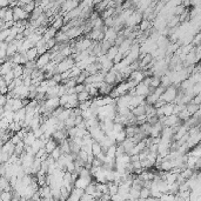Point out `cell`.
Masks as SVG:
<instances>
[{"mask_svg": "<svg viewBox=\"0 0 201 201\" xmlns=\"http://www.w3.org/2000/svg\"><path fill=\"white\" fill-rule=\"evenodd\" d=\"M176 98H178V90H176L175 86L172 85L166 90L164 94L161 95L160 100H164L166 104H172V102H174L176 100Z\"/></svg>", "mask_w": 201, "mask_h": 201, "instance_id": "obj_1", "label": "cell"}, {"mask_svg": "<svg viewBox=\"0 0 201 201\" xmlns=\"http://www.w3.org/2000/svg\"><path fill=\"white\" fill-rule=\"evenodd\" d=\"M74 66H75V60H74L72 57L66 58L65 60H63V61L57 66V68H58V73L61 74V73L67 72V71H71Z\"/></svg>", "mask_w": 201, "mask_h": 201, "instance_id": "obj_2", "label": "cell"}, {"mask_svg": "<svg viewBox=\"0 0 201 201\" xmlns=\"http://www.w3.org/2000/svg\"><path fill=\"white\" fill-rule=\"evenodd\" d=\"M13 18H14V22H18V21L27 20V18L31 19V14H28L22 7L16 6L13 8Z\"/></svg>", "mask_w": 201, "mask_h": 201, "instance_id": "obj_3", "label": "cell"}, {"mask_svg": "<svg viewBox=\"0 0 201 201\" xmlns=\"http://www.w3.org/2000/svg\"><path fill=\"white\" fill-rule=\"evenodd\" d=\"M51 63V53L47 52L42 55H39V58L37 59V69L41 71L45 66H47L48 63Z\"/></svg>", "mask_w": 201, "mask_h": 201, "instance_id": "obj_4", "label": "cell"}, {"mask_svg": "<svg viewBox=\"0 0 201 201\" xmlns=\"http://www.w3.org/2000/svg\"><path fill=\"white\" fill-rule=\"evenodd\" d=\"M92 178L93 176H87V178H82V176H79V179L75 181L74 184V187L75 188H80V189H86L88 186L92 184Z\"/></svg>", "mask_w": 201, "mask_h": 201, "instance_id": "obj_5", "label": "cell"}, {"mask_svg": "<svg viewBox=\"0 0 201 201\" xmlns=\"http://www.w3.org/2000/svg\"><path fill=\"white\" fill-rule=\"evenodd\" d=\"M145 78H146V77H145V74H143V71L138 69V71H134V72L129 75L128 81H134L137 85H139V84H141V82H143Z\"/></svg>", "mask_w": 201, "mask_h": 201, "instance_id": "obj_6", "label": "cell"}, {"mask_svg": "<svg viewBox=\"0 0 201 201\" xmlns=\"http://www.w3.org/2000/svg\"><path fill=\"white\" fill-rule=\"evenodd\" d=\"M135 93H137V95L147 98L148 95L151 94V87H148V86H146V85H143V82H141V84L137 85V87H135Z\"/></svg>", "mask_w": 201, "mask_h": 201, "instance_id": "obj_7", "label": "cell"}, {"mask_svg": "<svg viewBox=\"0 0 201 201\" xmlns=\"http://www.w3.org/2000/svg\"><path fill=\"white\" fill-rule=\"evenodd\" d=\"M45 107L47 108V111L53 112L54 110H57L58 107H60V99H59V98L47 99L46 102H45Z\"/></svg>", "mask_w": 201, "mask_h": 201, "instance_id": "obj_8", "label": "cell"}, {"mask_svg": "<svg viewBox=\"0 0 201 201\" xmlns=\"http://www.w3.org/2000/svg\"><path fill=\"white\" fill-rule=\"evenodd\" d=\"M1 152H4V153H7L10 157H12L14 152H16V145L12 143V141H7L6 143L2 145V148H1Z\"/></svg>", "mask_w": 201, "mask_h": 201, "instance_id": "obj_9", "label": "cell"}, {"mask_svg": "<svg viewBox=\"0 0 201 201\" xmlns=\"http://www.w3.org/2000/svg\"><path fill=\"white\" fill-rule=\"evenodd\" d=\"M24 68H25L24 65H14V63H13V73H14L16 79H22Z\"/></svg>", "mask_w": 201, "mask_h": 201, "instance_id": "obj_10", "label": "cell"}, {"mask_svg": "<svg viewBox=\"0 0 201 201\" xmlns=\"http://www.w3.org/2000/svg\"><path fill=\"white\" fill-rule=\"evenodd\" d=\"M13 71V63H11V61H6L5 63H2V66H1V71H0V73H1V77H4L6 75L7 73H10Z\"/></svg>", "mask_w": 201, "mask_h": 201, "instance_id": "obj_11", "label": "cell"}, {"mask_svg": "<svg viewBox=\"0 0 201 201\" xmlns=\"http://www.w3.org/2000/svg\"><path fill=\"white\" fill-rule=\"evenodd\" d=\"M59 146H58V141L57 140H54L53 138H51L49 140H48V143H46V151H47V153L48 154H51L55 149V148H58Z\"/></svg>", "mask_w": 201, "mask_h": 201, "instance_id": "obj_12", "label": "cell"}, {"mask_svg": "<svg viewBox=\"0 0 201 201\" xmlns=\"http://www.w3.org/2000/svg\"><path fill=\"white\" fill-rule=\"evenodd\" d=\"M26 55H27V59H28V61H37V59L39 58L38 48L34 47V48H32V49H30V51H27Z\"/></svg>", "mask_w": 201, "mask_h": 201, "instance_id": "obj_13", "label": "cell"}, {"mask_svg": "<svg viewBox=\"0 0 201 201\" xmlns=\"http://www.w3.org/2000/svg\"><path fill=\"white\" fill-rule=\"evenodd\" d=\"M118 53H119V46L114 45V46H112V47L108 49V52H107V54H106V57L108 58V60L113 61V60H114V58L116 57V54H118Z\"/></svg>", "mask_w": 201, "mask_h": 201, "instance_id": "obj_14", "label": "cell"}, {"mask_svg": "<svg viewBox=\"0 0 201 201\" xmlns=\"http://www.w3.org/2000/svg\"><path fill=\"white\" fill-rule=\"evenodd\" d=\"M146 105H147V104H146ZM146 105H140V106H138V107H135V108H133L132 113L134 114L135 118L146 114Z\"/></svg>", "mask_w": 201, "mask_h": 201, "instance_id": "obj_15", "label": "cell"}, {"mask_svg": "<svg viewBox=\"0 0 201 201\" xmlns=\"http://www.w3.org/2000/svg\"><path fill=\"white\" fill-rule=\"evenodd\" d=\"M35 140H37V137H35V135H34V133L31 131V132L27 133V135L25 137V139H24L22 141L25 143V145H26V146H32V145L34 143V141H35Z\"/></svg>", "mask_w": 201, "mask_h": 201, "instance_id": "obj_16", "label": "cell"}, {"mask_svg": "<svg viewBox=\"0 0 201 201\" xmlns=\"http://www.w3.org/2000/svg\"><path fill=\"white\" fill-rule=\"evenodd\" d=\"M105 82L108 85H113L116 82V73L115 72H108L105 75Z\"/></svg>", "mask_w": 201, "mask_h": 201, "instance_id": "obj_17", "label": "cell"}, {"mask_svg": "<svg viewBox=\"0 0 201 201\" xmlns=\"http://www.w3.org/2000/svg\"><path fill=\"white\" fill-rule=\"evenodd\" d=\"M186 110L188 111V113H189L190 115L193 116L196 113V112L200 110V106L196 105V104H194V102L192 101V102H189L188 105H186Z\"/></svg>", "mask_w": 201, "mask_h": 201, "instance_id": "obj_18", "label": "cell"}, {"mask_svg": "<svg viewBox=\"0 0 201 201\" xmlns=\"http://www.w3.org/2000/svg\"><path fill=\"white\" fill-rule=\"evenodd\" d=\"M112 91H113V87H112L111 85L104 82V84H102V86L100 87V90H99V93H100V94H105V96H106V95L111 94Z\"/></svg>", "mask_w": 201, "mask_h": 201, "instance_id": "obj_19", "label": "cell"}, {"mask_svg": "<svg viewBox=\"0 0 201 201\" xmlns=\"http://www.w3.org/2000/svg\"><path fill=\"white\" fill-rule=\"evenodd\" d=\"M151 21L149 20H147V19H143V21H141V24L139 25V31L141 32H146V31H148V30H151Z\"/></svg>", "mask_w": 201, "mask_h": 201, "instance_id": "obj_20", "label": "cell"}, {"mask_svg": "<svg viewBox=\"0 0 201 201\" xmlns=\"http://www.w3.org/2000/svg\"><path fill=\"white\" fill-rule=\"evenodd\" d=\"M42 38H44V35H41V34H38L37 32L35 33H33L32 35H30V37L27 38V40H30V41L32 42V44H34V45H37L38 42L41 40Z\"/></svg>", "mask_w": 201, "mask_h": 201, "instance_id": "obj_21", "label": "cell"}, {"mask_svg": "<svg viewBox=\"0 0 201 201\" xmlns=\"http://www.w3.org/2000/svg\"><path fill=\"white\" fill-rule=\"evenodd\" d=\"M71 113H72V110H63V112L60 114V116L58 118V120L60 122H65L68 118H71Z\"/></svg>", "mask_w": 201, "mask_h": 201, "instance_id": "obj_22", "label": "cell"}, {"mask_svg": "<svg viewBox=\"0 0 201 201\" xmlns=\"http://www.w3.org/2000/svg\"><path fill=\"white\" fill-rule=\"evenodd\" d=\"M105 175L107 184L108 182H114V169H105Z\"/></svg>", "mask_w": 201, "mask_h": 201, "instance_id": "obj_23", "label": "cell"}, {"mask_svg": "<svg viewBox=\"0 0 201 201\" xmlns=\"http://www.w3.org/2000/svg\"><path fill=\"white\" fill-rule=\"evenodd\" d=\"M78 100H79V102H84V101H88V100H92V96L90 95V93L88 92H82V93H80V94H78Z\"/></svg>", "mask_w": 201, "mask_h": 201, "instance_id": "obj_24", "label": "cell"}, {"mask_svg": "<svg viewBox=\"0 0 201 201\" xmlns=\"http://www.w3.org/2000/svg\"><path fill=\"white\" fill-rule=\"evenodd\" d=\"M96 192V182H92L86 189H85V193L88 194V195H94V193Z\"/></svg>", "mask_w": 201, "mask_h": 201, "instance_id": "obj_25", "label": "cell"}, {"mask_svg": "<svg viewBox=\"0 0 201 201\" xmlns=\"http://www.w3.org/2000/svg\"><path fill=\"white\" fill-rule=\"evenodd\" d=\"M81 73H82V71H81L79 67L74 66L73 68L71 69V77H69V79H75V78H78Z\"/></svg>", "mask_w": 201, "mask_h": 201, "instance_id": "obj_26", "label": "cell"}, {"mask_svg": "<svg viewBox=\"0 0 201 201\" xmlns=\"http://www.w3.org/2000/svg\"><path fill=\"white\" fill-rule=\"evenodd\" d=\"M108 187H110V194L112 196L119 193V186L115 185L114 182H108Z\"/></svg>", "mask_w": 201, "mask_h": 201, "instance_id": "obj_27", "label": "cell"}, {"mask_svg": "<svg viewBox=\"0 0 201 201\" xmlns=\"http://www.w3.org/2000/svg\"><path fill=\"white\" fill-rule=\"evenodd\" d=\"M61 155H63V152H61V148H60V147L55 148V149H54V151H53L52 153L49 154V157H51V158H53V159H54V160H55V161H58V160H59V158H60V157H61Z\"/></svg>", "mask_w": 201, "mask_h": 201, "instance_id": "obj_28", "label": "cell"}, {"mask_svg": "<svg viewBox=\"0 0 201 201\" xmlns=\"http://www.w3.org/2000/svg\"><path fill=\"white\" fill-rule=\"evenodd\" d=\"M92 149H93V155H94V157H98V155L102 152V147H101V145L99 143H96V141L93 143Z\"/></svg>", "mask_w": 201, "mask_h": 201, "instance_id": "obj_29", "label": "cell"}, {"mask_svg": "<svg viewBox=\"0 0 201 201\" xmlns=\"http://www.w3.org/2000/svg\"><path fill=\"white\" fill-rule=\"evenodd\" d=\"M22 8L26 11L28 14H32V13H33V11L37 8V6H35V1H31V2L28 4V5L24 6Z\"/></svg>", "mask_w": 201, "mask_h": 201, "instance_id": "obj_30", "label": "cell"}, {"mask_svg": "<svg viewBox=\"0 0 201 201\" xmlns=\"http://www.w3.org/2000/svg\"><path fill=\"white\" fill-rule=\"evenodd\" d=\"M92 102H93V100H88V101H84V102H80L79 108L81 110V111H87V110H90V108H91Z\"/></svg>", "mask_w": 201, "mask_h": 201, "instance_id": "obj_31", "label": "cell"}, {"mask_svg": "<svg viewBox=\"0 0 201 201\" xmlns=\"http://www.w3.org/2000/svg\"><path fill=\"white\" fill-rule=\"evenodd\" d=\"M161 86V78L158 77H152V82H151V87L152 88H158Z\"/></svg>", "mask_w": 201, "mask_h": 201, "instance_id": "obj_32", "label": "cell"}, {"mask_svg": "<svg viewBox=\"0 0 201 201\" xmlns=\"http://www.w3.org/2000/svg\"><path fill=\"white\" fill-rule=\"evenodd\" d=\"M13 199L12 192H1V201H11Z\"/></svg>", "mask_w": 201, "mask_h": 201, "instance_id": "obj_33", "label": "cell"}, {"mask_svg": "<svg viewBox=\"0 0 201 201\" xmlns=\"http://www.w3.org/2000/svg\"><path fill=\"white\" fill-rule=\"evenodd\" d=\"M140 198L141 199H148V198H151V189L143 187V189L140 190Z\"/></svg>", "mask_w": 201, "mask_h": 201, "instance_id": "obj_34", "label": "cell"}, {"mask_svg": "<svg viewBox=\"0 0 201 201\" xmlns=\"http://www.w3.org/2000/svg\"><path fill=\"white\" fill-rule=\"evenodd\" d=\"M178 116H179V119L181 120V121H187V120H188V119H189L192 115H190L189 113H188V111H187V110H184V111L181 112V113H180Z\"/></svg>", "mask_w": 201, "mask_h": 201, "instance_id": "obj_35", "label": "cell"}, {"mask_svg": "<svg viewBox=\"0 0 201 201\" xmlns=\"http://www.w3.org/2000/svg\"><path fill=\"white\" fill-rule=\"evenodd\" d=\"M11 35V28H7V30H4V31L0 32V40L1 41H6V39Z\"/></svg>", "mask_w": 201, "mask_h": 201, "instance_id": "obj_36", "label": "cell"}, {"mask_svg": "<svg viewBox=\"0 0 201 201\" xmlns=\"http://www.w3.org/2000/svg\"><path fill=\"white\" fill-rule=\"evenodd\" d=\"M175 200V195L174 194H171V193H166L162 194L160 198V201H174Z\"/></svg>", "mask_w": 201, "mask_h": 201, "instance_id": "obj_37", "label": "cell"}, {"mask_svg": "<svg viewBox=\"0 0 201 201\" xmlns=\"http://www.w3.org/2000/svg\"><path fill=\"white\" fill-rule=\"evenodd\" d=\"M129 196H131V199H140V190L135 189V188H131V190H129Z\"/></svg>", "mask_w": 201, "mask_h": 201, "instance_id": "obj_38", "label": "cell"}, {"mask_svg": "<svg viewBox=\"0 0 201 201\" xmlns=\"http://www.w3.org/2000/svg\"><path fill=\"white\" fill-rule=\"evenodd\" d=\"M78 158H80L82 161H85L86 164H87V161H88V158H90V155H88V153L86 152V151H80L79 154H78Z\"/></svg>", "mask_w": 201, "mask_h": 201, "instance_id": "obj_39", "label": "cell"}, {"mask_svg": "<svg viewBox=\"0 0 201 201\" xmlns=\"http://www.w3.org/2000/svg\"><path fill=\"white\" fill-rule=\"evenodd\" d=\"M65 126H66L67 129L75 127V119H74V118H68V119L65 121Z\"/></svg>", "mask_w": 201, "mask_h": 201, "instance_id": "obj_40", "label": "cell"}, {"mask_svg": "<svg viewBox=\"0 0 201 201\" xmlns=\"http://www.w3.org/2000/svg\"><path fill=\"white\" fill-rule=\"evenodd\" d=\"M78 131L79 128L78 127H73V128H69L68 129V138L73 140L74 138H77V134H78Z\"/></svg>", "mask_w": 201, "mask_h": 201, "instance_id": "obj_41", "label": "cell"}, {"mask_svg": "<svg viewBox=\"0 0 201 201\" xmlns=\"http://www.w3.org/2000/svg\"><path fill=\"white\" fill-rule=\"evenodd\" d=\"M63 84H65V86H66L67 88H72V87H75V86L78 85L75 79H68V80H66V81H63Z\"/></svg>", "mask_w": 201, "mask_h": 201, "instance_id": "obj_42", "label": "cell"}, {"mask_svg": "<svg viewBox=\"0 0 201 201\" xmlns=\"http://www.w3.org/2000/svg\"><path fill=\"white\" fill-rule=\"evenodd\" d=\"M59 99H60V106H61V107H65V106L68 104L69 95L68 94H65V95H63L61 98H59Z\"/></svg>", "mask_w": 201, "mask_h": 201, "instance_id": "obj_43", "label": "cell"}, {"mask_svg": "<svg viewBox=\"0 0 201 201\" xmlns=\"http://www.w3.org/2000/svg\"><path fill=\"white\" fill-rule=\"evenodd\" d=\"M113 131L118 134V133L125 131V127H124V125H122V124H114V126H113Z\"/></svg>", "mask_w": 201, "mask_h": 201, "instance_id": "obj_44", "label": "cell"}, {"mask_svg": "<svg viewBox=\"0 0 201 201\" xmlns=\"http://www.w3.org/2000/svg\"><path fill=\"white\" fill-rule=\"evenodd\" d=\"M63 110H65V108H63V107H61V106H60V107H58L57 110H54V111L52 112V116H53V118H57V119H58L59 116H60V114L63 112Z\"/></svg>", "mask_w": 201, "mask_h": 201, "instance_id": "obj_45", "label": "cell"}, {"mask_svg": "<svg viewBox=\"0 0 201 201\" xmlns=\"http://www.w3.org/2000/svg\"><path fill=\"white\" fill-rule=\"evenodd\" d=\"M86 91V85L85 84H78L75 86V92H77V94H80V93H82Z\"/></svg>", "mask_w": 201, "mask_h": 201, "instance_id": "obj_46", "label": "cell"}, {"mask_svg": "<svg viewBox=\"0 0 201 201\" xmlns=\"http://www.w3.org/2000/svg\"><path fill=\"white\" fill-rule=\"evenodd\" d=\"M66 172L74 173L75 172V162H68V164L66 165Z\"/></svg>", "mask_w": 201, "mask_h": 201, "instance_id": "obj_47", "label": "cell"}, {"mask_svg": "<svg viewBox=\"0 0 201 201\" xmlns=\"http://www.w3.org/2000/svg\"><path fill=\"white\" fill-rule=\"evenodd\" d=\"M122 60H124V54H122V53H118V54H116V57L115 58H114V60H113V63H114V65H118V63H120L122 61Z\"/></svg>", "mask_w": 201, "mask_h": 201, "instance_id": "obj_48", "label": "cell"}, {"mask_svg": "<svg viewBox=\"0 0 201 201\" xmlns=\"http://www.w3.org/2000/svg\"><path fill=\"white\" fill-rule=\"evenodd\" d=\"M7 101H8L7 95H4V94L0 95V107H5L6 104H7Z\"/></svg>", "mask_w": 201, "mask_h": 201, "instance_id": "obj_49", "label": "cell"}, {"mask_svg": "<svg viewBox=\"0 0 201 201\" xmlns=\"http://www.w3.org/2000/svg\"><path fill=\"white\" fill-rule=\"evenodd\" d=\"M32 132L34 133V135L37 137V139H40V138L45 134V133H44V131L41 129V127H40V128H37V129H34V131H32Z\"/></svg>", "mask_w": 201, "mask_h": 201, "instance_id": "obj_50", "label": "cell"}, {"mask_svg": "<svg viewBox=\"0 0 201 201\" xmlns=\"http://www.w3.org/2000/svg\"><path fill=\"white\" fill-rule=\"evenodd\" d=\"M112 201H126V199L120 194H115V195L112 196Z\"/></svg>", "mask_w": 201, "mask_h": 201, "instance_id": "obj_51", "label": "cell"}, {"mask_svg": "<svg viewBox=\"0 0 201 201\" xmlns=\"http://www.w3.org/2000/svg\"><path fill=\"white\" fill-rule=\"evenodd\" d=\"M165 105H166V102H165L164 100H159V101H157V102L154 104V107H155L157 110H159V108H161V107H164Z\"/></svg>", "mask_w": 201, "mask_h": 201, "instance_id": "obj_52", "label": "cell"}, {"mask_svg": "<svg viewBox=\"0 0 201 201\" xmlns=\"http://www.w3.org/2000/svg\"><path fill=\"white\" fill-rule=\"evenodd\" d=\"M53 80L55 81V82H58V84H63V78H61V74H55L54 77H53Z\"/></svg>", "mask_w": 201, "mask_h": 201, "instance_id": "obj_53", "label": "cell"}, {"mask_svg": "<svg viewBox=\"0 0 201 201\" xmlns=\"http://www.w3.org/2000/svg\"><path fill=\"white\" fill-rule=\"evenodd\" d=\"M0 7H1V8H7V7H10V1H7V0H0Z\"/></svg>", "mask_w": 201, "mask_h": 201, "instance_id": "obj_54", "label": "cell"}, {"mask_svg": "<svg viewBox=\"0 0 201 201\" xmlns=\"http://www.w3.org/2000/svg\"><path fill=\"white\" fill-rule=\"evenodd\" d=\"M84 122V118L80 115V116H77L75 118V127H78V126H80L81 124Z\"/></svg>", "mask_w": 201, "mask_h": 201, "instance_id": "obj_55", "label": "cell"}, {"mask_svg": "<svg viewBox=\"0 0 201 201\" xmlns=\"http://www.w3.org/2000/svg\"><path fill=\"white\" fill-rule=\"evenodd\" d=\"M11 141H12V143H14V145H18V143H20V141H22V140H21L20 138L18 137V135H14V137H12V139H11Z\"/></svg>", "mask_w": 201, "mask_h": 201, "instance_id": "obj_56", "label": "cell"}, {"mask_svg": "<svg viewBox=\"0 0 201 201\" xmlns=\"http://www.w3.org/2000/svg\"><path fill=\"white\" fill-rule=\"evenodd\" d=\"M134 169H141L143 166H141V161H135V162H132Z\"/></svg>", "mask_w": 201, "mask_h": 201, "instance_id": "obj_57", "label": "cell"}, {"mask_svg": "<svg viewBox=\"0 0 201 201\" xmlns=\"http://www.w3.org/2000/svg\"><path fill=\"white\" fill-rule=\"evenodd\" d=\"M0 87H1V88H6V87H8V85H7V82L5 81L4 78H1V79H0Z\"/></svg>", "mask_w": 201, "mask_h": 201, "instance_id": "obj_58", "label": "cell"}, {"mask_svg": "<svg viewBox=\"0 0 201 201\" xmlns=\"http://www.w3.org/2000/svg\"><path fill=\"white\" fill-rule=\"evenodd\" d=\"M131 161H132V162H135V161H140V157H139V154L132 155V157H131Z\"/></svg>", "mask_w": 201, "mask_h": 201, "instance_id": "obj_59", "label": "cell"}, {"mask_svg": "<svg viewBox=\"0 0 201 201\" xmlns=\"http://www.w3.org/2000/svg\"><path fill=\"white\" fill-rule=\"evenodd\" d=\"M67 94H77L75 92V87H72V88H67Z\"/></svg>", "mask_w": 201, "mask_h": 201, "instance_id": "obj_60", "label": "cell"}, {"mask_svg": "<svg viewBox=\"0 0 201 201\" xmlns=\"http://www.w3.org/2000/svg\"><path fill=\"white\" fill-rule=\"evenodd\" d=\"M95 201H102V200H101V199H98V200H95Z\"/></svg>", "mask_w": 201, "mask_h": 201, "instance_id": "obj_61", "label": "cell"}, {"mask_svg": "<svg viewBox=\"0 0 201 201\" xmlns=\"http://www.w3.org/2000/svg\"><path fill=\"white\" fill-rule=\"evenodd\" d=\"M200 133H201V127H200Z\"/></svg>", "mask_w": 201, "mask_h": 201, "instance_id": "obj_62", "label": "cell"}, {"mask_svg": "<svg viewBox=\"0 0 201 201\" xmlns=\"http://www.w3.org/2000/svg\"><path fill=\"white\" fill-rule=\"evenodd\" d=\"M200 65H201V63H200Z\"/></svg>", "mask_w": 201, "mask_h": 201, "instance_id": "obj_63", "label": "cell"}, {"mask_svg": "<svg viewBox=\"0 0 201 201\" xmlns=\"http://www.w3.org/2000/svg\"><path fill=\"white\" fill-rule=\"evenodd\" d=\"M67 201H68V200H67Z\"/></svg>", "mask_w": 201, "mask_h": 201, "instance_id": "obj_64", "label": "cell"}]
</instances>
